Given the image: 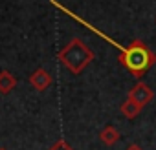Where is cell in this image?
<instances>
[{"label":"cell","instance_id":"obj_8","mask_svg":"<svg viewBox=\"0 0 156 150\" xmlns=\"http://www.w3.org/2000/svg\"><path fill=\"white\" fill-rule=\"evenodd\" d=\"M125 150H143V148H141L140 145H129V146H127Z\"/></svg>","mask_w":156,"mask_h":150},{"label":"cell","instance_id":"obj_7","mask_svg":"<svg viewBox=\"0 0 156 150\" xmlns=\"http://www.w3.org/2000/svg\"><path fill=\"white\" fill-rule=\"evenodd\" d=\"M51 150H72V148H70V146H68L64 141H59V143H57V145H55Z\"/></svg>","mask_w":156,"mask_h":150},{"label":"cell","instance_id":"obj_6","mask_svg":"<svg viewBox=\"0 0 156 150\" xmlns=\"http://www.w3.org/2000/svg\"><path fill=\"white\" fill-rule=\"evenodd\" d=\"M31 81H33V84H35L37 88H46V86L50 84V77H48V75H46L42 70L37 71V73L33 75V79H31Z\"/></svg>","mask_w":156,"mask_h":150},{"label":"cell","instance_id":"obj_1","mask_svg":"<svg viewBox=\"0 0 156 150\" xmlns=\"http://www.w3.org/2000/svg\"><path fill=\"white\" fill-rule=\"evenodd\" d=\"M119 64L136 79L143 75L156 64V53L143 42V40H132L129 46H123L118 55Z\"/></svg>","mask_w":156,"mask_h":150},{"label":"cell","instance_id":"obj_3","mask_svg":"<svg viewBox=\"0 0 156 150\" xmlns=\"http://www.w3.org/2000/svg\"><path fill=\"white\" fill-rule=\"evenodd\" d=\"M129 97L134 101V103H138L141 108L143 106H147L151 101H152V97H154V92L145 84V83H138L130 92H129Z\"/></svg>","mask_w":156,"mask_h":150},{"label":"cell","instance_id":"obj_5","mask_svg":"<svg viewBox=\"0 0 156 150\" xmlns=\"http://www.w3.org/2000/svg\"><path fill=\"white\" fill-rule=\"evenodd\" d=\"M119 132L114 128V126H105L103 130H101V134H99V139L105 143V145H108V146H112V145H116L118 141H119Z\"/></svg>","mask_w":156,"mask_h":150},{"label":"cell","instance_id":"obj_2","mask_svg":"<svg viewBox=\"0 0 156 150\" xmlns=\"http://www.w3.org/2000/svg\"><path fill=\"white\" fill-rule=\"evenodd\" d=\"M59 59L64 66L70 68L72 73H81L85 70V66L94 59V53L90 48H87L79 39H73L61 53Z\"/></svg>","mask_w":156,"mask_h":150},{"label":"cell","instance_id":"obj_4","mask_svg":"<svg viewBox=\"0 0 156 150\" xmlns=\"http://www.w3.org/2000/svg\"><path fill=\"white\" fill-rule=\"evenodd\" d=\"M119 110H121V114H123L127 119H134V117H138V115H140V112H141V106H140L138 103H134L130 97H127V99L121 103Z\"/></svg>","mask_w":156,"mask_h":150}]
</instances>
